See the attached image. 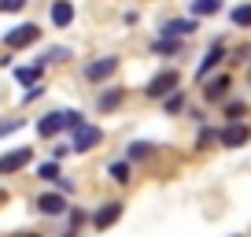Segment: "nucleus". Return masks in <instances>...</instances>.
Masks as SVG:
<instances>
[{
    "label": "nucleus",
    "mask_w": 251,
    "mask_h": 237,
    "mask_svg": "<svg viewBox=\"0 0 251 237\" xmlns=\"http://www.w3.org/2000/svg\"><path fill=\"white\" fill-rule=\"evenodd\" d=\"M163 108L170 111V115H177V111L185 108V96H181V93H170V96H166V100H163Z\"/></svg>",
    "instance_id": "nucleus-22"
},
{
    "label": "nucleus",
    "mask_w": 251,
    "mask_h": 237,
    "mask_svg": "<svg viewBox=\"0 0 251 237\" xmlns=\"http://www.w3.org/2000/svg\"><path fill=\"white\" fill-rule=\"evenodd\" d=\"M41 78V67H15V82H23V86H37Z\"/></svg>",
    "instance_id": "nucleus-13"
},
{
    "label": "nucleus",
    "mask_w": 251,
    "mask_h": 237,
    "mask_svg": "<svg viewBox=\"0 0 251 237\" xmlns=\"http://www.w3.org/2000/svg\"><path fill=\"white\" fill-rule=\"evenodd\" d=\"M78 122H81L78 111H48V115L37 118V134H41V137H55V134H63L67 126L74 130Z\"/></svg>",
    "instance_id": "nucleus-1"
},
{
    "label": "nucleus",
    "mask_w": 251,
    "mask_h": 237,
    "mask_svg": "<svg viewBox=\"0 0 251 237\" xmlns=\"http://www.w3.org/2000/svg\"><path fill=\"white\" fill-rule=\"evenodd\" d=\"M71 19H74L71 0H55V4H52V23L55 26H71Z\"/></svg>",
    "instance_id": "nucleus-12"
},
{
    "label": "nucleus",
    "mask_w": 251,
    "mask_h": 237,
    "mask_svg": "<svg viewBox=\"0 0 251 237\" xmlns=\"http://www.w3.org/2000/svg\"><path fill=\"white\" fill-rule=\"evenodd\" d=\"M41 93H45V89H41V86H30V93H26V96H23V100H26V104H30V100H37V96H41Z\"/></svg>",
    "instance_id": "nucleus-28"
},
{
    "label": "nucleus",
    "mask_w": 251,
    "mask_h": 237,
    "mask_svg": "<svg viewBox=\"0 0 251 237\" xmlns=\"http://www.w3.org/2000/svg\"><path fill=\"white\" fill-rule=\"evenodd\" d=\"M37 207L45 215H63L67 211V200H63L59 193H45V197H37Z\"/></svg>",
    "instance_id": "nucleus-10"
},
{
    "label": "nucleus",
    "mask_w": 251,
    "mask_h": 237,
    "mask_svg": "<svg viewBox=\"0 0 251 237\" xmlns=\"http://www.w3.org/2000/svg\"><path fill=\"white\" fill-rule=\"evenodd\" d=\"M192 30H196L192 19H170V23H163V37H185Z\"/></svg>",
    "instance_id": "nucleus-11"
},
{
    "label": "nucleus",
    "mask_w": 251,
    "mask_h": 237,
    "mask_svg": "<svg viewBox=\"0 0 251 237\" xmlns=\"http://www.w3.org/2000/svg\"><path fill=\"white\" fill-rule=\"evenodd\" d=\"M214 137H218V134H214V130H207V126H203V130H200V137H196V148H207V145H211Z\"/></svg>",
    "instance_id": "nucleus-24"
},
{
    "label": "nucleus",
    "mask_w": 251,
    "mask_h": 237,
    "mask_svg": "<svg viewBox=\"0 0 251 237\" xmlns=\"http://www.w3.org/2000/svg\"><path fill=\"white\" fill-rule=\"evenodd\" d=\"M4 200H8V193H4V189H0V204H4Z\"/></svg>",
    "instance_id": "nucleus-30"
},
{
    "label": "nucleus",
    "mask_w": 251,
    "mask_h": 237,
    "mask_svg": "<svg viewBox=\"0 0 251 237\" xmlns=\"http://www.w3.org/2000/svg\"><path fill=\"white\" fill-rule=\"evenodd\" d=\"M177 82H181V78H177V71H159L155 78L144 86V93H148L151 100H166V96L177 89Z\"/></svg>",
    "instance_id": "nucleus-2"
},
{
    "label": "nucleus",
    "mask_w": 251,
    "mask_h": 237,
    "mask_svg": "<svg viewBox=\"0 0 251 237\" xmlns=\"http://www.w3.org/2000/svg\"><path fill=\"white\" fill-rule=\"evenodd\" d=\"M122 104V89H107V93L100 96V111H111V108H118Z\"/></svg>",
    "instance_id": "nucleus-18"
},
{
    "label": "nucleus",
    "mask_w": 251,
    "mask_h": 237,
    "mask_svg": "<svg viewBox=\"0 0 251 237\" xmlns=\"http://www.w3.org/2000/svg\"><path fill=\"white\" fill-rule=\"evenodd\" d=\"M248 82H251V71H248Z\"/></svg>",
    "instance_id": "nucleus-31"
},
{
    "label": "nucleus",
    "mask_w": 251,
    "mask_h": 237,
    "mask_svg": "<svg viewBox=\"0 0 251 237\" xmlns=\"http://www.w3.org/2000/svg\"><path fill=\"white\" fill-rule=\"evenodd\" d=\"M118 219H122V204H103L100 211L93 215V226H96V230H111Z\"/></svg>",
    "instance_id": "nucleus-8"
},
{
    "label": "nucleus",
    "mask_w": 251,
    "mask_h": 237,
    "mask_svg": "<svg viewBox=\"0 0 251 237\" xmlns=\"http://www.w3.org/2000/svg\"><path fill=\"white\" fill-rule=\"evenodd\" d=\"M67 56H71V48H48V52H45V63H63Z\"/></svg>",
    "instance_id": "nucleus-23"
},
{
    "label": "nucleus",
    "mask_w": 251,
    "mask_h": 237,
    "mask_svg": "<svg viewBox=\"0 0 251 237\" xmlns=\"http://www.w3.org/2000/svg\"><path fill=\"white\" fill-rule=\"evenodd\" d=\"M30 159H33V148H30V145L4 152V156H0V174H15V171H23V167L30 163Z\"/></svg>",
    "instance_id": "nucleus-4"
},
{
    "label": "nucleus",
    "mask_w": 251,
    "mask_h": 237,
    "mask_svg": "<svg viewBox=\"0 0 251 237\" xmlns=\"http://www.w3.org/2000/svg\"><path fill=\"white\" fill-rule=\"evenodd\" d=\"M222 59H226V48H222V45H214V48H211V52H207V56H203V63H200V67H196V82H203V78H207V74H211V71H214V67H218V63H222Z\"/></svg>",
    "instance_id": "nucleus-9"
},
{
    "label": "nucleus",
    "mask_w": 251,
    "mask_h": 237,
    "mask_svg": "<svg viewBox=\"0 0 251 237\" xmlns=\"http://www.w3.org/2000/svg\"><path fill=\"white\" fill-rule=\"evenodd\" d=\"M218 141L226 145V148H240V145H248V141H251V130L244 126V122H229V126L218 134Z\"/></svg>",
    "instance_id": "nucleus-6"
},
{
    "label": "nucleus",
    "mask_w": 251,
    "mask_h": 237,
    "mask_svg": "<svg viewBox=\"0 0 251 237\" xmlns=\"http://www.w3.org/2000/svg\"><path fill=\"white\" fill-rule=\"evenodd\" d=\"M151 148H155L151 141H133L126 156H129V159H148V156H151Z\"/></svg>",
    "instance_id": "nucleus-14"
},
{
    "label": "nucleus",
    "mask_w": 251,
    "mask_h": 237,
    "mask_svg": "<svg viewBox=\"0 0 251 237\" xmlns=\"http://www.w3.org/2000/svg\"><path fill=\"white\" fill-rule=\"evenodd\" d=\"M107 174L115 178V182H129V163H126V159H118V163L107 167Z\"/></svg>",
    "instance_id": "nucleus-19"
},
{
    "label": "nucleus",
    "mask_w": 251,
    "mask_h": 237,
    "mask_svg": "<svg viewBox=\"0 0 251 237\" xmlns=\"http://www.w3.org/2000/svg\"><path fill=\"white\" fill-rule=\"evenodd\" d=\"M177 48H181V45H177V37H163V41H155V52H159V56H174Z\"/></svg>",
    "instance_id": "nucleus-21"
},
{
    "label": "nucleus",
    "mask_w": 251,
    "mask_h": 237,
    "mask_svg": "<svg viewBox=\"0 0 251 237\" xmlns=\"http://www.w3.org/2000/svg\"><path fill=\"white\" fill-rule=\"evenodd\" d=\"M226 89H229V78H226V74H222V78H214V82H207V100H218Z\"/></svg>",
    "instance_id": "nucleus-16"
},
{
    "label": "nucleus",
    "mask_w": 251,
    "mask_h": 237,
    "mask_svg": "<svg viewBox=\"0 0 251 237\" xmlns=\"http://www.w3.org/2000/svg\"><path fill=\"white\" fill-rule=\"evenodd\" d=\"M15 237H41V234H33V230H30V234H15Z\"/></svg>",
    "instance_id": "nucleus-29"
},
{
    "label": "nucleus",
    "mask_w": 251,
    "mask_h": 237,
    "mask_svg": "<svg viewBox=\"0 0 251 237\" xmlns=\"http://www.w3.org/2000/svg\"><path fill=\"white\" fill-rule=\"evenodd\" d=\"M100 141H103L100 126H93V122H78V126H74V152H89V148H96Z\"/></svg>",
    "instance_id": "nucleus-3"
},
{
    "label": "nucleus",
    "mask_w": 251,
    "mask_h": 237,
    "mask_svg": "<svg viewBox=\"0 0 251 237\" xmlns=\"http://www.w3.org/2000/svg\"><path fill=\"white\" fill-rule=\"evenodd\" d=\"M26 8V0H0V11H19Z\"/></svg>",
    "instance_id": "nucleus-27"
},
{
    "label": "nucleus",
    "mask_w": 251,
    "mask_h": 237,
    "mask_svg": "<svg viewBox=\"0 0 251 237\" xmlns=\"http://www.w3.org/2000/svg\"><path fill=\"white\" fill-rule=\"evenodd\" d=\"M37 178H45V182H59V159L41 163V167H37Z\"/></svg>",
    "instance_id": "nucleus-15"
},
{
    "label": "nucleus",
    "mask_w": 251,
    "mask_h": 237,
    "mask_svg": "<svg viewBox=\"0 0 251 237\" xmlns=\"http://www.w3.org/2000/svg\"><path fill=\"white\" fill-rule=\"evenodd\" d=\"M222 4L218 0H192V15H214Z\"/></svg>",
    "instance_id": "nucleus-17"
},
{
    "label": "nucleus",
    "mask_w": 251,
    "mask_h": 237,
    "mask_svg": "<svg viewBox=\"0 0 251 237\" xmlns=\"http://www.w3.org/2000/svg\"><path fill=\"white\" fill-rule=\"evenodd\" d=\"M115 67H118L115 56H100V59H93V63L85 67V82H103V78H111V74H115Z\"/></svg>",
    "instance_id": "nucleus-5"
},
{
    "label": "nucleus",
    "mask_w": 251,
    "mask_h": 237,
    "mask_svg": "<svg viewBox=\"0 0 251 237\" xmlns=\"http://www.w3.org/2000/svg\"><path fill=\"white\" fill-rule=\"evenodd\" d=\"M244 111H248V108H244V104H240V100H233V104H226V115H229V118H240V115H244Z\"/></svg>",
    "instance_id": "nucleus-26"
},
{
    "label": "nucleus",
    "mask_w": 251,
    "mask_h": 237,
    "mask_svg": "<svg viewBox=\"0 0 251 237\" xmlns=\"http://www.w3.org/2000/svg\"><path fill=\"white\" fill-rule=\"evenodd\" d=\"M19 126H23V118H8V122H0V137H8V134H15Z\"/></svg>",
    "instance_id": "nucleus-25"
},
{
    "label": "nucleus",
    "mask_w": 251,
    "mask_h": 237,
    "mask_svg": "<svg viewBox=\"0 0 251 237\" xmlns=\"http://www.w3.org/2000/svg\"><path fill=\"white\" fill-rule=\"evenodd\" d=\"M233 26H251V4L233 8Z\"/></svg>",
    "instance_id": "nucleus-20"
},
{
    "label": "nucleus",
    "mask_w": 251,
    "mask_h": 237,
    "mask_svg": "<svg viewBox=\"0 0 251 237\" xmlns=\"http://www.w3.org/2000/svg\"><path fill=\"white\" fill-rule=\"evenodd\" d=\"M37 37H41V30L33 23H26V26H15V30L4 37V45H8V48H26V45H33Z\"/></svg>",
    "instance_id": "nucleus-7"
}]
</instances>
